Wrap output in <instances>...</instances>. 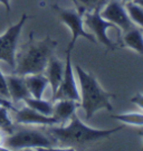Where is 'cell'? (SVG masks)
I'll use <instances>...</instances> for the list:
<instances>
[{"label":"cell","instance_id":"obj_1","mask_svg":"<svg viewBox=\"0 0 143 151\" xmlns=\"http://www.w3.org/2000/svg\"><path fill=\"white\" fill-rule=\"evenodd\" d=\"M57 42L47 36L42 40H36L34 34H29V40L16 54V65L14 74L26 76L29 74H40L46 70L48 60L54 55Z\"/></svg>","mask_w":143,"mask_h":151},{"label":"cell","instance_id":"obj_2","mask_svg":"<svg viewBox=\"0 0 143 151\" xmlns=\"http://www.w3.org/2000/svg\"><path fill=\"white\" fill-rule=\"evenodd\" d=\"M68 121L69 123L65 127L49 125L48 128V133L50 137L57 143H60L65 147H80L93 143L109 138L111 134L123 129V125L109 130L94 129L83 123L76 113L73 114Z\"/></svg>","mask_w":143,"mask_h":151},{"label":"cell","instance_id":"obj_3","mask_svg":"<svg viewBox=\"0 0 143 151\" xmlns=\"http://www.w3.org/2000/svg\"><path fill=\"white\" fill-rule=\"evenodd\" d=\"M75 72L78 77L80 86V106L83 108L86 120H90L94 116V114L100 110L112 111L111 100L115 95L113 93L105 91L96 77L92 73L84 70L78 64L75 65Z\"/></svg>","mask_w":143,"mask_h":151},{"label":"cell","instance_id":"obj_4","mask_svg":"<svg viewBox=\"0 0 143 151\" xmlns=\"http://www.w3.org/2000/svg\"><path fill=\"white\" fill-rule=\"evenodd\" d=\"M57 142L53 138L39 132L37 130H20L16 133L7 137L4 142V147L7 149H25V148H36L38 150H57L54 146Z\"/></svg>","mask_w":143,"mask_h":151},{"label":"cell","instance_id":"obj_5","mask_svg":"<svg viewBox=\"0 0 143 151\" xmlns=\"http://www.w3.org/2000/svg\"><path fill=\"white\" fill-rule=\"evenodd\" d=\"M52 8H53V10L57 12L60 20L70 29L72 40H70L67 49L73 50L75 44H76V40L80 37L86 38L91 43H96V39L94 38V36L84 29V20L82 17L83 15L80 12H78L77 10H72V9H64L62 7H59L57 4L52 5Z\"/></svg>","mask_w":143,"mask_h":151},{"label":"cell","instance_id":"obj_6","mask_svg":"<svg viewBox=\"0 0 143 151\" xmlns=\"http://www.w3.org/2000/svg\"><path fill=\"white\" fill-rule=\"evenodd\" d=\"M28 18L29 17L27 14H22L20 20L16 25L10 26L2 36H0V60L6 62L12 70L16 65L17 43L20 36L21 29Z\"/></svg>","mask_w":143,"mask_h":151},{"label":"cell","instance_id":"obj_7","mask_svg":"<svg viewBox=\"0 0 143 151\" xmlns=\"http://www.w3.org/2000/svg\"><path fill=\"white\" fill-rule=\"evenodd\" d=\"M84 24L87 26V28L91 32H93V36L98 43L105 45L107 48H110L111 50H115L117 48V46L115 45L114 42H112V39L107 36V29L109 28H119L112 24V22L105 20L100 14V9L96 8L95 10L93 11H87L84 14Z\"/></svg>","mask_w":143,"mask_h":151},{"label":"cell","instance_id":"obj_8","mask_svg":"<svg viewBox=\"0 0 143 151\" xmlns=\"http://www.w3.org/2000/svg\"><path fill=\"white\" fill-rule=\"evenodd\" d=\"M56 100H75L80 101V92L76 85L74 70L72 66V50H66V62L64 68L63 80L59 84L57 91L53 94V101Z\"/></svg>","mask_w":143,"mask_h":151},{"label":"cell","instance_id":"obj_9","mask_svg":"<svg viewBox=\"0 0 143 151\" xmlns=\"http://www.w3.org/2000/svg\"><path fill=\"white\" fill-rule=\"evenodd\" d=\"M100 14L105 20L114 24L117 28L123 30V32L135 27L129 17L125 7L119 0H110L109 4H106L105 7L100 10Z\"/></svg>","mask_w":143,"mask_h":151},{"label":"cell","instance_id":"obj_10","mask_svg":"<svg viewBox=\"0 0 143 151\" xmlns=\"http://www.w3.org/2000/svg\"><path fill=\"white\" fill-rule=\"evenodd\" d=\"M15 121L19 124H38V125H55L58 124V121L56 118L48 116L45 114H42L30 109L29 106L20 109L15 111Z\"/></svg>","mask_w":143,"mask_h":151},{"label":"cell","instance_id":"obj_11","mask_svg":"<svg viewBox=\"0 0 143 151\" xmlns=\"http://www.w3.org/2000/svg\"><path fill=\"white\" fill-rule=\"evenodd\" d=\"M6 80H7L9 95L14 102L24 101L27 97L32 96L29 91H28V87L26 85L24 76L12 74V75L6 76Z\"/></svg>","mask_w":143,"mask_h":151},{"label":"cell","instance_id":"obj_12","mask_svg":"<svg viewBox=\"0 0 143 151\" xmlns=\"http://www.w3.org/2000/svg\"><path fill=\"white\" fill-rule=\"evenodd\" d=\"M64 68H65V64L60 60H58L55 55H52L50 58L48 60L47 67V80L49 85L52 87V92L53 94L57 91L60 82L63 80L64 75Z\"/></svg>","mask_w":143,"mask_h":151},{"label":"cell","instance_id":"obj_13","mask_svg":"<svg viewBox=\"0 0 143 151\" xmlns=\"http://www.w3.org/2000/svg\"><path fill=\"white\" fill-rule=\"evenodd\" d=\"M54 102L53 116L57 119L58 123L68 121L76 112V109L80 108V102L75 100H56Z\"/></svg>","mask_w":143,"mask_h":151},{"label":"cell","instance_id":"obj_14","mask_svg":"<svg viewBox=\"0 0 143 151\" xmlns=\"http://www.w3.org/2000/svg\"><path fill=\"white\" fill-rule=\"evenodd\" d=\"M24 78L30 95L35 99H42L46 87L49 85L47 77L40 73V74H29L24 76Z\"/></svg>","mask_w":143,"mask_h":151},{"label":"cell","instance_id":"obj_15","mask_svg":"<svg viewBox=\"0 0 143 151\" xmlns=\"http://www.w3.org/2000/svg\"><path fill=\"white\" fill-rule=\"evenodd\" d=\"M123 42L129 48L133 49L138 54L143 55V35L138 28L133 27L132 29L124 32Z\"/></svg>","mask_w":143,"mask_h":151},{"label":"cell","instance_id":"obj_16","mask_svg":"<svg viewBox=\"0 0 143 151\" xmlns=\"http://www.w3.org/2000/svg\"><path fill=\"white\" fill-rule=\"evenodd\" d=\"M24 102L26 103L27 106L30 109L37 111L39 113L52 116L53 115V110H54V104L49 101H45L42 99H35L32 96H29L24 100Z\"/></svg>","mask_w":143,"mask_h":151},{"label":"cell","instance_id":"obj_17","mask_svg":"<svg viewBox=\"0 0 143 151\" xmlns=\"http://www.w3.org/2000/svg\"><path fill=\"white\" fill-rule=\"evenodd\" d=\"M125 9H126L129 17L131 18L133 24H137L138 26L143 28V8L137 5L133 1H126L125 4Z\"/></svg>","mask_w":143,"mask_h":151},{"label":"cell","instance_id":"obj_18","mask_svg":"<svg viewBox=\"0 0 143 151\" xmlns=\"http://www.w3.org/2000/svg\"><path fill=\"white\" fill-rule=\"evenodd\" d=\"M114 120H117L124 124L143 127V113H121L112 115Z\"/></svg>","mask_w":143,"mask_h":151},{"label":"cell","instance_id":"obj_19","mask_svg":"<svg viewBox=\"0 0 143 151\" xmlns=\"http://www.w3.org/2000/svg\"><path fill=\"white\" fill-rule=\"evenodd\" d=\"M0 130L5 132V134L14 133V122L9 115V109L0 105Z\"/></svg>","mask_w":143,"mask_h":151},{"label":"cell","instance_id":"obj_20","mask_svg":"<svg viewBox=\"0 0 143 151\" xmlns=\"http://www.w3.org/2000/svg\"><path fill=\"white\" fill-rule=\"evenodd\" d=\"M75 5L78 7V12L84 15L87 11H93L97 8L98 0H73ZM98 9V8H97Z\"/></svg>","mask_w":143,"mask_h":151},{"label":"cell","instance_id":"obj_21","mask_svg":"<svg viewBox=\"0 0 143 151\" xmlns=\"http://www.w3.org/2000/svg\"><path fill=\"white\" fill-rule=\"evenodd\" d=\"M0 97L6 99V100H10L8 85H7V80H6V76L2 74L1 70H0Z\"/></svg>","mask_w":143,"mask_h":151},{"label":"cell","instance_id":"obj_22","mask_svg":"<svg viewBox=\"0 0 143 151\" xmlns=\"http://www.w3.org/2000/svg\"><path fill=\"white\" fill-rule=\"evenodd\" d=\"M131 102L134 103V104H137L138 106H140V108L143 110V94H141V93L137 94L135 96L131 99Z\"/></svg>","mask_w":143,"mask_h":151},{"label":"cell","instance_id":"obj_23","mask_svg":"<svg viewBox=\"0 0 143 151\" xmlns=\"http://www.w3.org/2000/svg\"><path fill=\"white\" fill-rule=\"evenodd\" d=\"M0 105L6 106V108L9 109V110H12L14 112L16 111V109L14 108V105H12V103H11L10 100H6V99H1V97H0Z\"/></svg>","mask_w":143,"mask_h":151},{"label":"cell","instance_id":"obj_24","mask_svg":"<svg viewBox=\"0 0 143 151\" xmlns=\"http://www.w3.org/2000/svg\"><path fill=\"white\" fill-rule=\"evenodd\" d=\"M0 2L2 4V5L5 6L6 10L8 11V12H10L11 8H10V0H0Z\"/></svg>","mask_w":143,"mask_h":151},{"label":"cell","instance_id":"obj_25","mask_svg":"<svg viewBox=\"0 0 143 151\" xmlns=\"http://www.w3.org/2000/svg\"><path fill=\"white\" fill-rule=\"evenodd\" d=\"M5 139H6L5 132H4L2 130H0V149H1V148H4V142H5Z\"/></svg>","mask_w":143,"mask_h":151},{"label":"cell","instance_id":"obj_26","mask_svg":"<svg viewBox=\"0 0 143 151\" xmlns=\"http://www.w3.org/2000/svg\"><path fill=\"white\" fill-rule=\"evenodd\" d=\"M107 1H109V0H98V5H97V8L101 10L102 7H103V6H105L106 4H107Z\"/></svg>","mask_w":143,"mask_h":151},{"label":"cell","instance_id":"obj_27","mask_svg":"<svg viewBox=\"0 0 143 151\" xmlns=\"http://www.w3.org/2000/svg\"><path fill=\"white\" fill-rule=\"evenodd\" d=\"M133 2H135L137 5H139L140 7L143 8V0H133Z\"/></svg>","mask_w":143,"mask_h":151},{"label":"cell","instance_id":"obj_28","mask_svg":"<svg viewBox=\"0 0 143 151\" xmlns=\"http://www.w3.org/2000/svg\"><path fill=\"white\" fill-rule=\"evenodd\" d=\"M139 135L142 138V140H143V131H139ZM142 149H143V146H142Z\"/></svg>","mask_w":143,"mask_h":151},{"label":"cell","instance_id":"obj_29","mask_svg":"<svg viewBox=\"0 0 143 151\" xmlns=\"http://www.w3.org/2000/svg\"><path fill=\"white\" fill-rule=\"evenodd\" d=\"M123 1H133V0H123Z\"/></svg>","mask_w":143,"mask_h":151}]
</instances>
